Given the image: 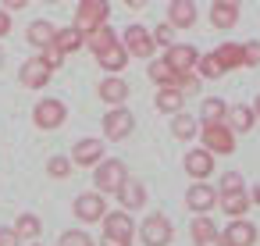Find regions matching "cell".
Here are the masks:
<instances>
[{
  "label": "cell",
  "mask_w": 260,
  "mask_h": 246,
  "mask_svg": "<svg viewBox=\"0 0 260 246\" xmlns=\"http://www.w3.org/2000/svg\"><path fill=\"white\" fill-rule=\"evenodd\" d=\"M104 235H100V242L104 246H132V239H136V221H132V210H107L104 214Z\"/></svg>",
  "instance_id": "1"
},
{
  "label": "cell",
  "mask_w": 260,
  "mask_h": 246,
  "mask_svg": "<svg viewBox=\"0 0 260 246\" xmlns=\"http://www.w3.org/2000/svg\"><path fill=\"white\" fill-rule=\"evenodd\" d=\"M136 232H139L136 239H139L143 246H171V239H175V225H171L164 214H157V210L146 214Z\"/></svg>",
  "instance_id": "2"
},
{
  "label": "cell",
  "mask_w": 260,
  "mask_h": 246,
  "mask_svg": "<svg viewBox=\"0 0 260 246\" xmlns=\"http://www.w3.org/2000/svg\"><path fill=\"white\" fill-rule=\"evenodd\" d=\"M125 178H128V168H125L118 157H104V161L93 168V186H96L104 196H107V193H118Z\"/></svg>",
  "instance_id": "3"
},
{
  "label": "cell",
  "mask_w": 260,
  "mask_h": 246,
  "mask_svg": "<svg viewBox=\"0 0 260 246\" xmlns=\"http://www.w3.org/2000/svg\"><path fill=\"white\" fill-rule=\"evenodd\" d=\"M68 121V107L57 100V97H43L36 107H32V125L43 129V132H54Z\"/></svg>",
  "instance_id": "4"
},
{
  "label": "cell",
  "mask_w": 260,
  "mask_h": 246,
  "mask_svg": "<svg viewBox=\"0 0 260 246\" xmlns=\"http://www.w3.org/2000/svg\"><path fill=\"white\" fill-rule=\"evenodd\" d=\"M121 43H125V50H128L132 57H143V61H150V57L157 54L153 29H146V25H128V29L121 33Z\"/></svg>",
  "instance_id": "5"
},
{
  "label": "cell",
  "mask_w": 260,
  "mask_h": 246,
  "mask_svg": "<svg viewBox=\"0 0 260 246\" xmlns=\"http://www.w3.org/2000/svg\"><path fill=\"white\" fill-rule=\"evenodd\" d=\"M132 129H136V114L125 107V104H118V107H111L107 114H104V136L107 139H128L132 136Z\"/></svg>",
  "instance_id": "6"
},
{
  "label": "cell",
  "mask_w": 260,
  "mask_h": 246,
  "mask_svg": "<svg viewBox=\"0 0 260 246\" xmlns=\"http://www.w3.org/2000/svg\"><path fill=\"white\" fill-rule=\"evenodd\" d=\"M203 146L214 153H235V132L228 121H203Z\"/></svg>",
  "instance_id": "7"
},
{
  "label": "cell",
  "mask_w": 260,
  "mask_h": 246,
  "mask_svg": "<svg viewBox=\"0 0 260 246\" xmlns=\"http://www.w3.org/2000/svg\"><path fill=\"white\" fill-rule=\"evenodd\" d=\"M107 18H111V4H107V0H79V8H75V25H79L82 33L104 25Z\"/></svg>",
  "instance_id": "8"
},
{
  "label": "cell",
  "mask_w": 260,
  "mask_h": 246,
  "mask_svg": "<svg viewBox=\"0 0 260 246\" xmlns=\"http://www.w3.org/2000/svg\"><path fill=\"white\" fill-rule=\"evenodd\" d=\"M50 79H54V68H50L43 57H29V61L18 68V82H22L25 89H47Z\"/></svg>",
  "instance_id": "9"
},
{
  "label": "cell",
  "mask_w": 260,
  "mask_h": 246,
  "mask_svg": "<svg viewBox=\"0 0 260 246\" xmlns=\"http://www.w3.org/2000/svg\"><path fill=\"white\" fill-rule=\"evenodd\" d=\"M185 207H189L192 214H210V210L217 207V189H214L207 178L192 182V186L185 189Z\"/></svg>",
  "instance_id": "10"
},
{
  "label": "cell",
  "mask_w": 260,
  "mask_h": 246,
  "mask_svg": "<svg viewBox=\"0 0 260 246\" xmlns=\"http://www.w3.org/2000/svg\"><path fill=\"white\" fill-rule=\"evenodd\" d=\"M72 210H75V218H79V221L96 225V221H104V214H107V200H104V193H100V189H96V193H79Z\"/></svg>",
  "instance_id": "11"
},
{
  "label": "cell",
  "mask_w": 260,
  "mask_h": 246,
  "mask_svg": "<svg viewBox=\"0 0 260 246\" xmlns=\"http://www.w3.org/2000/svg\"><path fill=\"white\" fill-rule=\"evenodd\" d=\"M104 161V139H79L72 146V164L75 168H96Z\"/></svg>",
  "instance_id": "12"
},
{
  "label": "cell",
  "mask_w": 260,
  "mask_h": 246,
  "mask_svg": "<svg viewBox=\"0 0 260 246\" xmlns=\"http://www.w3.org/2000/svg\"><path fill=\"white\" fill-rule=\"evenodd\" d=\"M214 157H217V153L207 150V146H203V150H189V153H185V175L196 178V182H200V178H210V175H214Z\"/></svg>",
  "instance_id": "13"
},
{
  "label": "cell",
  "mask_w": 260,
  "mask_h": 246,
  "mask_svg": "<svg viewBox=\"0 0 260 246\" xmlns=\"http://www.w3.org/2000/svg\"><path fill=\"white\" fill-rule=\"evenodd\" d=\"M221 235H224V242H228V246H253L260 232H256V225H253V221H246V218H232V221H228V228H224Z\"/></svg>",
  "instance_id": "14"
},
{
  "label": "cell",
  "mask_w": 260,
  "mask_h": 246,
  "mask_svg": "<svg viewBox=\"0 0 260 246\" xmlns=\"http://www.w3.org/2000/svg\"><path fill=\"white\" fill-rule=\"evenodd\" d=\"M128 57H132V54L125 50V43H111L107 50L96 54V65H100L107 75H121V72L128 68Z\"/></svg>",
  "instance_id": "15"
},
{
  "label": "cell",
  "mask_w": 260,
  "mask_h": 246,
  "mask_svg": "<svg viewBox=\"0 0 260 246\" xmlns=\"http://www.w3.org/2000/svg\"><path fill=\"white\" fill-rule=\"evenodd\" d=\"M96 97H100L107 107H118V104H125V100H128V82H125L121 75H107V79H100Z\"/></svg>",
  "instance_id": "16"
},
{
  "label": "cell",
  "mask_w": 260,
  "mask_h": 246,
  "mask_svg": "<svg viewBox=\"0 0 260 246\" xmlns=\"http://www.w3.org/2000/svg\"><path fill=\"white\" fill-rule=\"evenodd\" d=\"M164 57H168V65H171V68H178V72H196L200 50H196V47H189V43H171Z\"/></svg>",
  "instance_id": "17"
},
{
  "label": "cell",
  "mask_w": 260,
  "mask_h": 246,
  "mask_svg": "<svg viewBox=\"0 0 260 246\" xmlns=\"http://www.w3.org/2000/svg\"><path fill=\"white\" fill-rule=\"evenodd\" d=\"M114 196H118V203H121L125 210H139V207H146V186H143L139 178H125L121 189H118Z\"/></svg>",
  "instance_id": "18"
},
{
  "label": "cell",
  "mask_w": 260,
  "mask_h": 246,
  "mask_svg": "<svg viewBox=\"0 0 260 246\" xmlns=\"http://www.w3.org/2000/svg\"><path fill=\"white\" fill-rule=\"evenodd\" d=\"M168 25L192 29L196 25V0H171L168 4Z\"/></svg>",
  "instance_id": "19"
},
{
  "label": "cell",
  "mask_w": 260,
  "mask_h": 246,
  "mask_svg": "<svg viewBox=\"0 0 260 246\" xmlns=\"http://www.w3.org/2000/svg\"><path fill=\"white\" fill-rule=\"evenodd\" d=\"M146 75H150L157 86H178V82H182V72H178V68H171V65H168V57H150Z\"/></svg>",
  "instance_id": "20"
},
{
  "label": "cell",
  "mask_w": 260,
  "mask_h": 246,
  "mask_svg": "<svg viewBox=\"0 0 260 246\" xmlns=\"http://www.w3.org/2000/svg\"><path fill=\"white\" fill-rule=\"evenodd\" d=\"M153 104H157V111H164V114H178V111L185 107V93H182L178 86H157Z\"/></svg>",
  "instance_id": "21"
},
{
  "label": "cell",
  "mask_w": 260,
  "mask_h": 246,
  "mask_svg": "<svg viewBox=\"0 0 260 246\" xmlns=\"http://www.w3.org/2000/svg\"><path fill=\"white\" fill-rule=\"evenodd\" d=\"M217 207H221L228 218H246V210L253 207V200H249L246 189H239V193H221V196H217Z\"/></svg>",
  "instance_id": "22"
},
{
  "label": "cell",
  "mask_w": 260,
  "mask_h": 246,
  "mask_svg": "<svg viewBox=\"0 0 260 246\" xmlns=\"http://www.w3.org/2000/svg\"><path fill=\"white\" fill-rule=\"evenodd\" d=\"M54 36H57V25H54V22H47V18H40V22H32V25L25 29L29 47H36V50L50 47V43H54Z\"/></svg>",
  "instance_id": "23"
},
{
  "label": "cell",
  "mask_w": 260,
  "mask_h": 246,
  "mask_svg": "<svg viewBox=\"0 0 260 246\" xmlns=\"http://www.w3.org/2000/svg\"><path fill=\"white\" fill-rule=\"evenodd\" d=\"M224 121H228V125H232V132L239 136V132H249V129H253L256 111H253V107H246V104H232V107H228V114H224Z\"/></svg>",
  "instance_id": "24"
},
{
  "label": "cell",
  "mask_w": 260,
  "mask_h": 246,
  "mask_svg": "<svg viewBox=\"0 0 260 246\" xmlns=\"http://www.w3.org/2000/svg\"><path fill=\"white\" fill-rule=\"evenodd\" d=\"M171 136H175L178 143H189V139L200 136V121H196L192 114H185V111L171 114Z\"/></svg>",
  "instance_id": "25"
},
{
  "label": "cell",
  "mask_w": 260,
  "mask_h": 246,
  "mask_svg": "<svg viewBox=\"0 0 260 246\" xmlns=\"http://www.w3.org/2000/svg\"><path fill=\"white\" fill-rule=\"evenodd\" d=\"M54 43H57L64 54H75V50H82V47H86V33H82L79 25H64V29H57Z\"/></svg>",
  "instance_id": "26"
},
{
  "label": "cell",
  "mask_w": 260,
  "mask_h": 246,
  "mask_svg": "<svg viewBox=\"0 0 260 246\" xmlns=\"http://www.w3.org/2000/svg\"><path fill=\"white\" fill-rule=\"evenodd\" d=\"M111 43H118V33L104 22V25H96V29H89L86 33V47L93 50V54H100V50H107Z\"/></svg>",
  "instance_id": "27"
},
{
  "label": "cell",
  "mask_w": 260,
  "mask_h": 246,
  "mask_svg": "<svg viewBox=\"0 0 260 246\" xmlns=\"http://www.w3.org/2000/svg\"><path fill=\"white\" fill-rule=\"evenodd\" d=\"M217 61L224 65V72H235V68H246V54H242V43H221L217 50Z\"/></svg>",
  "instance_id": "28"
},
{
  "label": "cell",
  "mask_w": 260,
  "mask_h": 246,
  "mask_svg": "<svg viewBox=\"0 0 260 246\" xmlns=\"http://www.w3.org/2000/svg\"><path fill=\"white\" fill-rule=\"evenodd\" d=\"M235 22H239V8H224V4H214L210 8V25L214 29L228 33V29H235Z\"/></svg>",
  "instance_id": "29"
},
{
  "label": "cell",
  "mask_w": 260,
  "mask_h": 246,
  "mask_svg": "<svg viewBox=\"0 0 260 246\" xmlns=\"http://www.w3.org/2000/svg\"><path fill=\"white\" fill-rule=\"evenodd\" d=\"M15 232L22 235V242H32V239H40V232H43V221H40L36 214H18V221H15Z\"/></svg>",
  "instance_id": "30"
},
{
  "label": "cell",
  "mask_w": 260,
  "mask_h": 246,
  "mask_svg": "<svg viewBox=\"0 0 260 246\" xmlns=\"http://www.w3.org/2000/svg\"><path fill=\"white\" fill-rule=\"evenodd\" d=\"M224 114H228V104L221 97H207L200 104V121H224Z\"/></svg>",
  "instance_id": "31"
},
{
  "label": "cell",
  "mask_w": 260,
  "mask_h": 246,
  "mask_svg": "<svg viewBox=\"0 0 260 246\" xmlns=\"http://www.w3.org/2000/svg\"><path fill=\"white\" fill-rule=\"evenodd\" d=\"M196 75H200V79H221V75H224V65L217 61V54H203V57L196 61Z\"/></svg>",
  "instance_id": "32"
},
{
  "label": "cell",
  "mask_w": 260,
  "mask_h": 246,
  "mask_svg": "<svg viewBox=\"0 0 260 246\" xmlns=\"http://www.w3.org/2000/svg\"><path fill=\"white\" fill-rule=\"evenodd\" d=\"M189 232H192V242L200 246L203 239H210V235H217V225L210 221V214H196V218H192V228H189Z\"/></svg>",
  "instance_id": "33"
},
{
  "label": "cell",
  "mask_w": 260,
  "mask_h": 246,
  "mask_svg": "<svg viewBox=\"0 0 260 246\" xmlns=\"http://www.w3.org/2000/svg\"><path fill=\"white\" fill-rule=\"evenodd\" d=\"M72 168H75L72 157H50V161H47V175H50V178H61V182L72 175Z\"/></svg>",
  "instance_id": "34"
},
{
  "label": "cell",
  "mask_w": 260,
  "mask_h": 246,
  "mask_svg": "<svg viewBox=\"0 0 260 246\" xmlns=\"http://www.w3.org/2000/svg\"><path fill=\"white\" fill-rule=\"evenodd\" d=\"M57 246H93V235L82 232V228H68V232H61Z\"/></svg>",
  "instance_id": "35"
},
{
  "label": "cell",
  "mask_w": 260,
  "mask_h": 246,
  "mask_svg": "<svg viewBox=\"0 0 260 246\" xmlns=\"http://www.w3.org/2000/svg\"><path fill=\"white\" fill-rule=\"evenodd\" d=\"M239 189H246L242 175H239V171H224V175H221V186H217V196H221V193H239Z\"/></svg>",
  "instance_id": "36"
},
{
  "label": "cell",
  "mask_w": 260,
  "mask_h": 246,
  "mask_svg": "<svg viewBox=\"0 0 260 246\" xmlns=\"http://www.w3.org/2000/svg\"><path fill=\"white\" fill-rule=\"evenodd\" d=\"M40 57H43V61H47V65L54 68V72H57V68L64 65V50H61L57 43H50V47H43V50H40Z\"/></svg>",
  "instance_id": "37"
},
{
  "label": "cell",
  "mask_w": 260,
  "mask_h": 246,
  "mask_svg": "<svg viewBox=\"0 0 260 246\" xmlns=\"http://www.w3.org/2000/svg\"><path fill=\"white\" fill-rule=\"evenodd\" d=\"M242 54H246V68H260V40L242 43Z\"/></svg>",
  "instance_id": "38"
},
{
  "label": "cell",
  "mask_w": 260,
  "mask_h": 246,
  "mask_svg": "<svg viewBox=\"0 0 260 246\" xmlns=\"http://www.w3.org/2000/svg\"><path fill=\"white\" fill-rule=\"evenodd\" d=\"M153 40H157V47H171V43H175V25H168V22L157 25V29H153Z\"/></svg>",
  "instance_id": "39"
},
{
  "label": "cell",
  "mask_w": 260,
  "mask_h": 246,
  "mask_svg": "<svg viewBox=\"0 0 260 246\" xmlns=\"http://www.w3.org/2000/svg\"><path fill=\"white\" fill-rule=\"evenodd\" d=\"M0 246H22V235L15 232V225L11 228H0Z\"/></svg>",
  "instance_id": "40"
},
{
  "label": "cell",
  "mask_w": 260,
  "mask_h": 246,
  "mask_svg": "<svg viewBox=\"0 0 260 246\" xmlns=\"http://www.w3.org/2000/svg\"><path fill=\"white\" fill-rule=\"evenodd\" d=\"M8 33H11V11L4 8V11H0V40H4Z\"/></svg>",
  "instance_id": "41"
},
{
  "label": "cell",
  "mask_w": 260,
  "mask_h": 246,
  "mask_svg": "<svg viewBox=\"0 0 260 246\" xmlns=\"http://www.w3.org/2000/svg\"><path fill=\"white\" fill-rule=\"evenodd\" d=\"M0 8H8V11H22V8H29V0H0Z\"/></svg>",
  "instance_id": "42"
},
{
  "label": "cell",
  "mask_w": 260,
  "mask_h": 246,
  "mask_svg": "<svg viewBox=\"0 0 260 246\" xmlns=\"http://www.w3.org/2000/svg\"><path fill=\"white\" fill-rule=\"evenodd\" d=\"M200 246H228V242H224V235H221V232H217V235H210V239H203V242H200Z\"/></svg>",
  "instance_id": "43"
},
{
  "label": "cell",
  "mask_w": 260,
  "mask_h": 246,
  "mask_svg": "<svg viewBox=\"0 0 260 246\" xmlns=\"http://www.w3.org/2000/svg\"><path fill=\"white\" fill-rule=\"evenodd\" d=\"M249 200H253V207H260V182L249 189Z\"/></svg>",
  "instance_id": "44"
},
{
  "label": "cell",
  "mask_w": 260,
  "mask_h": 246,
  "mask_svg": "<svg viewBox=\"0 0 260 246\" xmlns=\"http://www.w3.org/2000/svg\"><path fill=\"white\" fill-rule=\"evenodd\" d=\"M125 8H132V11H143V8H146V0H125Z\"/></svg>",
  "instance_id": "45"
},
{
  "label": "cell",
  "mask_w": 260,
  "mask_h": 246,
  "mask_svg": "<svg viewBox=\"0 0 260 246\" xmlns=\"http://www.w3.org/2000/svg\"><path fill=\"white\" fill-rule=\"evenodd\" d=\"M214 4H224V8H242V0H214Z\"/></svg>",
  "instance_id": "46"
},
{
  "label": "cell",
  "mask_w": 260,
  "mask_h": 246,
  "mask_svg": "<svg viewBox=\"0 0 260 246\" xmlns=\"http://www.w3.org/2000/svg\"><path fill=\"white\" fill-rule=\"evenodd\" d=\"M253 111H256V118H260V97H256V104H253Z\"/></svg>",
  "instance_id": "47"
},
{
  "label": "cell",
  "mask_w": 260,
  "mask_h": 246,
  "mask_svg": "<svg viewBox=\"0 0 260 246\" xmlns=\"http://www.w3.org/2000/svg\"><path fill=\"white\" fill-rule=\"evenodd\" d=\"M29 246H43V242H40V239H32V242H29Z\"/></svg>",
  "instance_id": "48"
},
{
  "label": "cell",
  "mask_w": 260,
  "mask_h": 246,
  "mask_svg": "<svg viewBox=\"0 0 260 246\" xmlns=\"http://www.w3.org/2000/svg\"><path fill=\"white\" fill-rule=\"evenodd\" d=\"M43 4H61V0H43Z\"/></svg>",
  "instance_id": "49"
},
{
  "label": "cell",
  "mask_w": 260,
  "mask_h": 246,
  "mask_svg": "<svg viewBox=\"0 0 260 246\" xmlns=\"http://www.w3.org/2000/svg\"><path fill=\"white\" fill-rule=\"evenodd\" d=\"M0 65H4V50H0Z\"/></svg>",
  "instance_id": "50"
}]
</instances>
